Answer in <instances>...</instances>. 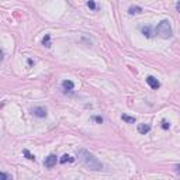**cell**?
<instances>
[{
	"mask_svg": "<svg viewBox=\"0 0 180 180\" xmlns=\"http://www.w3.org/2000/svg\"><path fill=\"white\" fill-rule=\"evenodd\" d=\"M76 156L79 158V160L89 169V170H95V172H99L103 169V163L92 154V152H89L87 149L82 148V149H77L76 152Z\"/></svg>",
	"mask_w": 180,
	"mask_h": 180,
	"instance_id": "1",
	"label": "cell"
},
{
	"mask_svg": "<svg viewBox=\"0 0 180 180\" xmlns=\"http://www.w3.org/2000/svg\"><path fill=\"white\" fill-rule=\"evenodd\" d=\"M155 33L158 34L159 37L168 39L172 37V25L169 20H162L156 27H155Z\"/></svg>",
	"mask_w": 180,
	"mask_h": 180,
	"instance_id": "2",
	"label": "cell"
},
{
	"mask_svg": "<svg viewBox=\"0 0 180 180\" xmlns=\"http://www.w3.org/2000/svg\"><path fill=\"white\" fill-rule=\"evenodd\" d=\"M56 162H58V156L53 155V154H51V155H48V156L45 158L44 165H45V168H53V166L56 165Z\"/></svg>",
	"mask_w": 180,
	"mask_h": 180,
	"instance_id": "3",
	"label": "cell"
},
{
	"mask_svg": "<svg viewBox=\"0 0 180 180\" xmlns=\"http://www.w3.org/2000/svg\"><path fill=\"white\" fill-rule=\"evenodd\" d=\"M146 83L149 85V87L154 89V90H158V89L160 87V82L155 76H148L146 77Z\"/></svg>",
	"mask_w": 180,
	"mask_h": 180,
	"instance_id": "4",
	"label": "cell"
},
{
	"mask_svg": "<svg viewBox=\"0 0 180 180\" xmlns=\"http://www.w3.org/2000/svg\"><path fill=\"white\" fill-rule=\"evenodd\" d=\"M31 113H33L35 117H38V118H45L47 117V108H44V107H34L33 110H31Z\"/></svg>",
	"mask_w": 180,
	"mask_h": 180,
	"instance_id": "5",
	"label": "cell"
},
{
	"mask_svg": "<svg viewBox=\"0 0 180 180\" xmlns=\"http://www.w3.org/2000/svg\"><path fill=\"white\" fill-rule=\"evenodd\" d=\"M62 87L65 92H73L75 89V83L72 82V80H63L62 82Z\"/></svg>",
	"mask_w": 180,
	"mask_h": 180,
	"instance_id": "6",
	"label": "cell"
},
{
	"mask_svg": "<svg viewBox=\"0 0 180 180\" xmlns=\"http://www.w3.org/2000/svg\"><path fill=\"white\" fill-rule=\"evenodd\" d=\"M151 131V125L149 124H138V132L142 135H146Z\"/></svg>",
	"mask_w": 180,
	"mask_h": 180,
	"instance_id": "7",
	"label": "cell"
},
{
	"mask_svg": "<svg viewBox=\"0 0 180 180\" xmlns=\"http://www.w3.org/2000/svg\"><path fill=\"white\" fill-rule=\"evenodd\" d=\"M141 31H142V34H144L146 38H151V37H152V33H151V31H152V27H151V25H144V27L141 28Z\"/></svg>",
	"mask_w": 180,
	"mask_h": 180,
	"instance_id": "8",
	"label": "cell"
},
{
	"mask_svg": "<svg viewBox=\"0 0 180 180\" xmlns=\"http://www.w3.org/2000/svg\"><path fill=\"white\" fill-rule=\"evenodd\" d=\"M128 13H130V14H139V13H142V7H139V6H131L130 9H128Z\"/></svg>",
	"mask_w": 180,
	"mask_h": 180,
	"instance_id": "9",
	"label": "cell"
},
{
	"mask_svg": "<svg viewBox=\"0 0 180 180\" xmlns=\"http://www.w3.org/2000/svg\"><path fill=\"white\" fill-rule=\"evenodd\" d=\"M73 160H75V158H72L71 155H63V156L59 159V162L61 163H66V162L71 163V162H73Z\"/></svg>",
	"mask_w": 180,
	"mask_h": 180,
	"instance_id": "10",
	"label": "cell"
},
{
	"mask_svg": "<svg viewBox=\"0 0 180 180\" xmlns=\"http://www.w3.org/2000/svg\"><path fill=\"white\" fill-rule=\"evenodd\" d=\"M42 45L47 48H51V35L49 34H47V35L42 38Z\"/></svg>",
	"mask_w": 180,
	"mask_h": 180,
	"instance_id": "11",
	"label": "cell"
},
{
	"mask_svg": "<svg viewBox=\"0 0 180 180\" xmlns=\"http://www.w3.org/2000/svg\"><path fill=\"white\" fill-rule=\"evenodd\" d=\"M121 118L125 122H128V124H134V122H135V117H130V115H127V114H122Z\"/></svg>",
	"mask_w": 180,
	"mask_h": 180,
	"instance_id": "12",
	"label": "cell"
},
{
	"mask_svg": "<svg viewBox=\"0 0 180 180\" xmlns=\"http://www.w3.org/2000/svg\"><path fill=\"white\" fill-rule=\"evenodd\" d=\"M0 179L2 180H12L13 177H12V174H7V173H4V172H2V173H0Z\"/></svg>",
	"mask_w": 180,
	"mask_h": 180,
	"instance_id": "13",
	"label": "cell"
},
{
	"mask_svg": "<svg viewBox=\"0 0 180 180\" xmlns=\"http://www.w3.org/2000/svg\"><path fill=\"white\" fill-rule=\"evenodd\" d=\"M24 155H25L27 156V159H30V160H34V162H35V156H34V155H31L28 152V149H24Z\"/></svg>",
	"mask_w": 180,
	"mask_h": 180,
	"instance_id": "14",
	"label": "cell"
},
{
	"mask_svg": "<svg viewBox=\"0 0 180 180\" xmlns=\"http://www.w3.org/2000/svg\"><path fill=\"white\" fill-rule=\"evenodd\" d=\"M87 7H89V9H92V10H96L95 0H87Z\"/></svg>",
	"mask_w": 180,
	"mask_h": 180,
	"instance_id": "15",
	"label": "cell"
},
{
	"mask_svg": "<svg viewBox=\"0 0 180 180\" xmlns=\"http://www.w3.org/2000/svg\"><path fill=\"white\" fill-rule=\"evenodd\" d=\"M162 128L163 130H169L170 128V122L166 121V120H162Z\"/></svg>",
	"mask_w": 180,
	"mask_h": 180,
	"instance_id": "16",
	"label": "cell"
},
{
	"mask_svg": "<svg viewBox=\"0 0 180 180\" xmlns=\"http://www.w3.org/2000/svg\"><path fill=\"white\" fill-rule=\"evenodd\" d=\"M93 120H95V121H97V122H100V124H101V122H103V118H101V117H99V115H96V117H93Z\"/></svg>",
	"mask_w": 180,
	"mask_h": 180,
	"instance_id": "17",
	"label": "cell"
},
{
	"mask_svg": "<svg viewBox=\"0 0 180 180\" xmlns=\"http://www.w3.org/2000/svg\"><path fill=\"white\" fill-rule=\"evenodd\" d=\"M176 10H177V13H179V14H180V0H179V2H177V3H176Z\"/></svg>",
	"mask_w": 180,
	"mask_h": 180,
	"instance_id": "18",
	"label": "cell"
},
{
	"mask_svg": "<svg viewBox=\"0 0 180 180\" xmlns=\"http://www.w3.org/2000/svg\"><path fill=\"white\" fill-rule=\"evenodd\" d=\"M176 173L180 174V165H176Z\"/></svg>",
	"mask_w": 180,
	"mask_h": 180,
	"instance_id": "19",
	"label": "cell"
}]
</instances>
